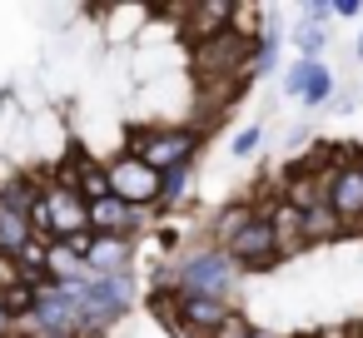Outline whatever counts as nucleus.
Instances as JSON below:
<instances>
[{"instance_id":"nucleus-1","label":"nucleus","mask_w":363,"mask_h":338,"mask_svg":"<svg viewBox=\"0 0 363 338\" xmlns=\"http://www.w3.org/2000/svg\"><path fill=\"white\" fill-rule=\"evenodd\" d=\"M174 293H194V298L229 303L239 293V264L219 244H194V249H184L174 259Z\"/></svg>"},{"instance_id":"nucleus-2","label":"nucleus","mask_w":363,"mask_h":338,"mask_svg":"<svg viewBox=\"0 0 363 338\" xmlns=\"http://www.w3.org/2000/svg\"><path fill=\"white\" fill-rule=\"evenodd\" d=\"M204 135L189 130V125H135L130 130V154L145 159L155 174H174V169H189L194 154H199Z\"/></svg>"},{"instance_id":"nucleus-3","label":"nucleus","mask_w":363,"mask_h":338,"mask_svg":"<svg viewBox=\"0 0 363 338\" xmlns=\"http://www.w3.org/2000/svg\"><path fill=\"white\" fill-rule=\"evenodd\" d=\"M80 298H85V313H90V333H110L120 318H130L135 298H140V278L135 269L130 274H90L80 283Z\"/></svg>"},{"instance_id":"nucleus-4","label":"nucleus","mask_w":363,"mask_h":338,"mask_svg":"<svg viewBox=\"0 0 363 338\" xmlns=\"http://www.w3.org/2000/svg\"><path fill=\"white\" fill-rule=\"evenodd\" d=\"M40 199L50 209V239L55 244H70V239L90 234V204L80 199V189L70 179H60V174L40 179Z\"/></svg>"},{"instance_id":"nucleus-5","label":"nucleus","mask_w":363,"mask_h":338,"mask_svg":"<svg viewBox=\"0 0 363 338\" xmlns=\"http://www.w3.org/2000/svg\"><path fill=\"white\" fill-rule=\"evenodd\" d=\"M105 169H110V194L115 199H125L135 209H155L160 204V174L145 159H135L130 150H120L115 159H105Z\"/></svg>"},{"instance_id":"nucleus-6","label":"nucleus","mask_w":363,"mask_h":338,"mask_svg":"<svg viewBox=\"0 0 363 338\" xmlns=\"http://www.w3.org/2000/svg\"><path fill=\"white\" fill-rule=\"evenodd\" d=\"M224 254L239 264V269H274V264H284V254H279V234H274V219L269 214H254L229 244H224Z\"/></svg>"},{"instance_id":"nucleus-7","label":"nucleus","mask_w":363,"mask_h":338,"mask_svg":"<svg viewBox=\"0 0 363 338\" xmlns=\"http://www.w3.org/2000/svg\"><path fill=\"white\" fill-rule=\"evenodd\" d=\"M229 26H239L234 0H194V6H179V35H184L189 50L214 40V35H224Z\"/></svg>"},{"instance_id":"nucleus-8","label":"nucleus","mask_w":363,"mask_h":338,"mask_svg":"<svg viewBox=\"0 0 363 338\" xmlns=\"http://www.w3.org/2000/svg\"><path fill=\"white\" fill-rule=\"evenodd\" d=\"M70 249L85 259L90 274H130L135 269V239H120V234H80V239H70Z\"/></svg>"},{"instance_id":"nucleus-9","label":"nucleus","mask_w":363,"mask_h":338,"mask_svg":"<svg viewBox=\"0 0 363 338\" xmlns=\"http://www.w3.org/2000/svg\"><path fill=\"white\" fill-rule=\"evenodd\" d=\"M150 219H155V209H135V204H125V199H100V204H90V234H120V239H135L140 244V234L150 229Z\"/></svg>"},{"instance_id":"nucleus-10","label":"nucleus","mask_w":363,"mask_h":338,"mask_svg":"<svg viewBox=\"0 0 363 338\" xmlns=\"http://www.w3.org/2000/svg\"><path fill=\"white\" fill-rule=\"evenodd\" d=\"M284 95L289 100H303V105H323L333 95V70L323 60H294L284 70Z\"/></svg>"},{"instance_id":"nucleus-11","label":"nucleus","mask_w":363,"mask_h":338,"mask_svg":"<svg viewBox=\"0 0 363 338\" xmlns=\"http://www.w3.org/2000/svg\"><path fill=\"white\" fill-rule=\"evenodd\" d=\"M55 174H60V179H70V184L80 189V199H85V204L110 199V169H105V159H95V154H80V150H75Z\"/></svg>"},{"instance_id":"nucleus-12","label":"nucleus","mask_w":363,"mask_h":338,"mask_svg":"<svg viewBox=\"0 0 363 338\" xmlns=\"http://www.w3.org/2000/svg\"><path fill=\"white\" fill-rule=\"evenodd\" d=\"M328 209L338 214V224H358L363 219V164H338L328 179Z\"/></svg>"},{"instance_id":"nucleus-13","label":"nucleus","mask_w":363,"mask_h":338,"mask_svg":"<svg viewBox=\"0 0 363 338\" xmlns=\"http://www.w3.org/2000/svg\"><path fill=\"white\" fill-rule=\"evenodd\" d=\"M254 214H259V209H254L249 199H239V204H224V209L214 214V229H209L214 239H209V244H219V249H224V244H229V239H234V234H239V229H244Z\"/></svg>"},{"instance_id":"nucleus-14","label":"nucleus","mask_w":363,"mask_h":338,"mask_svg":"<svg viewBox=\"0 0 363 338\" xmlns=\"http://www.w3.org/2000/svg\"><path fill=\"white\" fill-rule=\"evenodd\" d=\"M189 194H194V164L174 169V174H160V204L155 209H179V204H189Z\"/></svg>"},{"instance_id":"nucleus-15","label":"nucleus","mask_w":363,"mask_h":338,"mask_svg":"<svg viewBox=\"0 0 363 338\" xmlns=\"http://www.w3.org/2000/svg\"><path fill=\"white\" fill-rule=\"evenodd\" d=\"M303 219V244H323V239H333L343 224H338V214L328 209V204H318V209H303L298 214Z\"/></svg>"},{"instance_id":"nucleus-16","label":"nucleus","mask_w":363,"mask_h":338,"mask_svg":"<svg viewBox=\"0 0 363 338\" xmlns=\"http://www.w3.org/2000/svg\"><path fill=\"white\" fill-rule=\"evenodd\" d=\"M294 45H298V55H303V60H318V55H323V45H328V30H323V26H313V21H298V26H294Z\"/></svg>"},{"instance_id":"nucleus-17","label":"nucleus","mask_w":363,"mask_h":338,"mask_svg":"<svg viewBox=\"0 0 363 338\" xmlns=\"http://www.w3.org/2000/svg\"><path fill=\"white\" fill-rule=\"evenodd\" d=\"M259 140H264V130H259V125H244V130L229 140V154H234V159H249V154L259 150Z\"/></svg>"},{"instance_id":"nucleus-18","label":"nucleus","mask_w":363,"mask_h":338,"mask_svg":"<svg viewBox=\"0 0 363 338\" xmlns=\"http://www.w3.org/2000/svg\"><path fill=\"white\" fill-rule=\"evenodd\" d=\"M214 338H254V323H249V313H239V308H234V313H229V318L214 328Z\"/></svg>"},{"instance_id":"nucleus-19","label":"nucleus","mask_w":363,"mask_h":338,"mask_svg":"<svg viewBox=\"0 0 363 338\" xmlns=\"http://www.w3.org/2000/svg\"><path fill=\"white\" fill-rule=\"evenodd\" d=\"M16 333H26V328H21V318L11 313V303L0 298V338H16Z\"/></svg>"},{"instance_id":"nucleus-20","label":"nucleus","mask_w":363,"mask_h":338,"mask_svg":"<svg viewBox=\"0 0 363 338\" xmlns=\"http://www.w3.org/2000/svg\"><path fill=\"white\" fill-rule=\"evenodd\" d=\"M363 6H358V0H333V16H343V21H353Z\"/></svg>"},{"instance_id":"nucleus-21","label":"nucleus","mask_w":363,"mask_h":338,"mask_svg":"<svg viewBox=\"0 0 363 338\" xmlns=\"http://www.w3.org/2000/svg\"><path fill=\"white\" fill-rule=\"evenodd\" d=\"M254 338H289V333H279V328H254Z\"/></svg>"},{"instance_id":"nucleus-22","label":"nucleus","mask_w":363,"mask_h":338,"mask_svg":"<svg viewBox=\"0 0 363 338\" xmlns=\"http://www.w3.org/2000/svg\"><path fill=\"white\" fill-rule=\"evenodd\" d=\"M348 338H363V323H353V328H348Z\"/></svg>"},{"instance_id":"nucleus-23","label":"nucleus","mask_w":363,"mask_h":338,"mask_svg":"<svg viewBox=\"0 0 363 338\" xmlns=\"http://www.w3.org/2000/svg\"><path fill=\"white\" fill-rule=\"evenodd\" d=\"M358 60H363V30H358Z\"/></svg>"},{"instance_id":"nucleus-24","label":"nucleus","mask_w":363,"mask_h":338,"mask_svg":"<svg viewBox=\"0 0 363 338\" xmlns=\"http://www.w3.org/2000/svg\"><path fill=\"white\" fill-rule=\"evenodd\" d=\"M16 338H30V333H16Z\"/></svg>"},{"instance_id":"nucleus-25","label":"nucleus","mask_w":363,"mask_h":338,"mask_svg":"<svg viewBox=\"0 0 363 338\" xmlns=\"http://www.w3.org/2000/svg\"><path fill=\"white\" fill-rule=\"evenodd\" d=\"M308 338H318V333H308Z\"/></svg>"},{"instance_id":"nucleus-26","label":"nucleus","mask_w":363,"mask_h":338,"mask_svg":"<svg viewBox=\"0 0 363 338\" xmlns=\"http://www.w3.org/2000/svg\"><path fill=\"white\" fill-rule=\"evenodd\" d=\"M30 338H35V333H30Z\"/></svg>"}]
</instances>
